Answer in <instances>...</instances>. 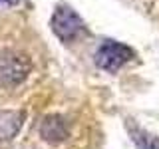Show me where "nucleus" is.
<instances>
[{"label": "nucleus", "instance_id": "obj_4", "mask_svg": "<svg viewBox=\"0 0 159 149\" xmlns=\"http://www.w3.org/2000/svg\"><path fill=\"white\" fill-rule=\"evenodd\" d=\"M70 129H68V123L64 117L60 115H50L42 121L40 125V135L46 139L48 143H60L68 137Z\"/></svg>", "mask_w": 159, "mask_h": 149}, {"label": "nucleus", "instance_id": "obj_6", "mask_svg": "<svg viewBox=\"0 0 159 149\" xmlns=\"http://www.w3.org/2000/svg\"><path fill=\"white\" fill-rule=\"evenodd\" d=\"M127 131H129V135H131L133 143H135L139 149H159V137L147 133L145 129H141V127H137L133 121L127 123Z\"/></svg>", "mask_w": 159, "mask_h": 149}, {"label": "nucleus", "instance_id": "obj_7", "mask_svg": "<svg viewBox=\"0 0 159 149\" xmlns=\"http://www.w3.org/2000/svg\"><path fill=\"white\" fill-rule=\"evenodd\" d=\"M0 4H6V6H14V4H18V0H0Z\"/></svg>", "mask_w": 159, "mask_h": 149}, {"label": "nucleus", "instance_id": "obj_1", "mask_svg": "<svg viewBox=\"0 0 159 149\" xmlns=\"http://www.w3.org/2000/svg\"><path fill=\"white\" fill-rule=\"evenodd\" d=\"M50 26H52V32L62 42H76L78 38L86 36V32H88L84 20L66 4H62V6H58L54 10Z\"/></svg>", "mask_w": 159, "mask_h": 149}, {"label": "nucleus", "instance_id": "obj_2", "mask_svg": "<svg viewBox=\"0 0 159 149\" xmlns=\"http://www.w3.org/2000/svg\"><path fill=\"white\" fill-rule=\"evenodd\" d=\"M30 74V64L28 60L20 54L6 50L0 54V84L8 88H14L22 84Z\"/></svg>", "mask_w": 159, "mask_h": 149}, {"label": "nucleus", "instance_id": "obj_5", "mask_svg": "<svg viewBox=\"0 0 159 149\" xmlns=\"http://www.w3.org/2000/svg\"><path fill=\"white\" fill-rule=\"evenodd\" d=\"M24 125V113L22 111H0V141H10L18 135V131Z\"/></svg>", "mask_w": 159, "mask_h": 149}, {"label": "nucleus", "instance_id": "obj_3", "mask_svg": "<svg viewBox=\"0 0 159 149\" xmlns=\"http://www.w3.org/2000/svg\"><path fill=\"white\" fill-rule=\"evenodd\" d=\"M133 58V50L127 48L125 44L116 42V40H106L96 52V64L98 68L106 72H117L123 64H127Z\"/></svg>", "mask_w": 159, "mask_h": 149}]
</instances>
